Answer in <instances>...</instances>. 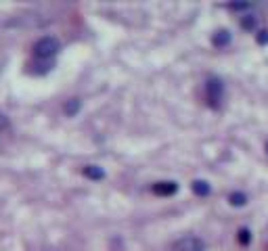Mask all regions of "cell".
I'll return each instance as SVG.
<instances>
[{"instance_id": "6da1fadb", "label": "cell", "mask_w": 268, "mask_h": 251, "mask_svg": "<svg viewBox=\"0 0 268 251\" xmlns=\"http://www.w3.org/2000/svg\"><path fill=\"white\" fill-rule=\"evenodd\" d=\"M61 51V42L55 36H42L40 40L34 44V59H44V61H53V57Z\"/></svg>"}, {"instance_id": "7a4b0ae2", "label": "cell", "mask_w": 268, "mask_h": 251, "mask_svg": "<svg viewBox=\"0 0 268 251\" xmlns=\"http://www.w3.org/2000/svg\"><path fill=\"white\" fill-rule=\"evenodd\" d=\"M205 94H207L209 105H212L214 109H218L220 101H222V94H224V84H222V80L216 78V76L209 78V80L205 82Z\"/></svg>"}, {"instance_id": "3957f363", "label": "cell", "mask_w": 268, "mask_h": 251, "mask_svg": "<svg viewBox=\"0 0 268 251\" xmlns=\"http://www.w3.org/2000/svg\"><path fill=\"white\" fill-rule=\"evenodd\" d=\"M174 251H205V243L199 236H182L174 245Z\"/></svg>"}, {"instance_id": "277c9868", "label": "cell", "mask_w": 268, "mask_h": 251, "mask_svg": "<svg viewBox=\"0 0 268 251\" xmlns=\"http://www.w3.org/2000/svg\"><path fill=\"white\" fill-rule=\"evenodd\" d=\"M151 190H153L155 195H159V197H172V195L178 193V182H174V180H161V182H155Z\"/></svg>"}, {"instance_id": "5b68a950", "label": "cell", "mask_w": 268, "mask_h": 251, "mask_svg": "<svg viewBox=\"0 0 268 251\" xmlns=\"http://www.w3.org/2000/svg\"><path fill=\"white\" fill-rule=\"evenodd\" d=\"M53 69V61H44V59H34V61L28 65V71L32 76H42V74H49Z\"/></svg>"}, {"instance_id": "8992f818", "label": "cell", "mask_w": 268, "mask_h": 251, "mask_svg": "<svg viewBox=\"0 0 268 251\" xmlns=\"http://www.w3.org/2000/svg\"><path fill=\"white\" fill-rule=\"evenodd\" d=\"M212 44L216 46V49L228 46V44H230V32H228V30H218V32L212 36Z\"/></svg>"}, {"instance_id": "52a82bcc", "label": "cell", "mask_w": 268, "mask_h": 251, "mask_svg": "<svg viewBox=\"0 0 268 251\" xmlns=\"http://www.w3.org/2000/svg\"><path fill=\"white\" fill-rule=\"evenodd\" d=\"M82 174L86 178H90V180H103V178H105V170H103V167H99V165H86L82 170Z\"/></svg>"}, {"instance_id": "ba28073f", "label": "cell", "mask_w": 268, "mask_h": 251, "mask_svg": "<svg viewBox=\"0 0 268 251\" xmlns=\"http://www.w3.org/2000/svg\"><path fill=\"white\" fill-rule=\"evenodd\" d=\"M193 193L197 197H207L209 193H212V186H209V182H205V180H195L193 182Z\"/></svg>"}, {"instance_id": "9c48e42d", "label": "cell", "mask_w": 268, "mask_h": 251, "mask_svg": "<svg viewBox=\"0 0 268 251\" xmlns=\"http://www.w3.org/2000/svg\"><path fill=\"white\" fill-rule=\"evenodd\" d=\"M80 109H82V101H80V99H69V101L63 105V111H65L69 117H74Z\"/></svg>"}, {"instance_id": "30bf717a", "label": "cell", "mask_w": 268, "mask_h": 251, "mask_svg": "<svg viewBox=\"0 0 268 251\" xmlns=\"http://www.w3.org/2000/svg\"><path fill=\"white\" fill-rule=\"evenodd\" d=\"M228 203L232 207H243L247 203V197H245V193H237V190H235V193H230Z\"/></svg>"}, {"instance_id": "8fae6325", "label": "cell", "mask_w": 268, "mask_h": 251, "mask_svg": "<svg viewBox=\"0 0 268 251\" xmlns=\"http://www.w3.org/2000/svg\"><path fill=\"white\" fill-rule=\"evenodd\" d=\"M255 26H258V19H255L253 15H245L241 19V28L243 30H255Z\"/></svg>"}, {"instance_id": "7c38bea8", "label": "cell", "mask_w": 268, "mask_h": 251, "mask_svg": "<svg viewBox=\"0 0 268 251\" xmlns=\"http://www.w3.org/2000/svg\"><path fill=\"white\" fill-rule=\"evenodd\" d=\"M237 241H239L241 245H249V241H251V232H249L247 228H241V230L237 232Z\"/></svg>"}, {"instance_id": "4fadbf2b", "label": "cell", "mask_w": 268, "mask_h": 251, "mask_svg": "<svg viewBox=\"0 0 268 251\" xmlns=\"http://www.w3.org/2000/svg\"><path fill=\"white\" fill-rule=\"evenodd\" d=\"M255 40H258V44H268V30H260L258 34H255Z\"/></svg>"}, {"instance_id": "5bb4252c", "label": "cell", "mask_w": 268, "mask_h": 251, "mask_svg": "<svg viewBox=\"0 0 268 251\" xmlns=\"http://www.w3.org/2000/svg\"><path fill=\"white\" fill-rule=\"evenodd\" d=\"M249 7H251L249 3H230V5H228L230 11H247Z\"/></svg>"}, {"instance_id": "9a60e30c", "label": "cell", "mask_w": 268, "mask_h": 251, "mask_svg": "<svg viewBox=\"0 0 268 251\" xmlns=\"http://www.w3.org/2000/svg\"><path fill=\"white\" fill-rule=\"evenodd\" d=\"M266 151H268V142H266Z\"/></svg>"}]
</instances>
